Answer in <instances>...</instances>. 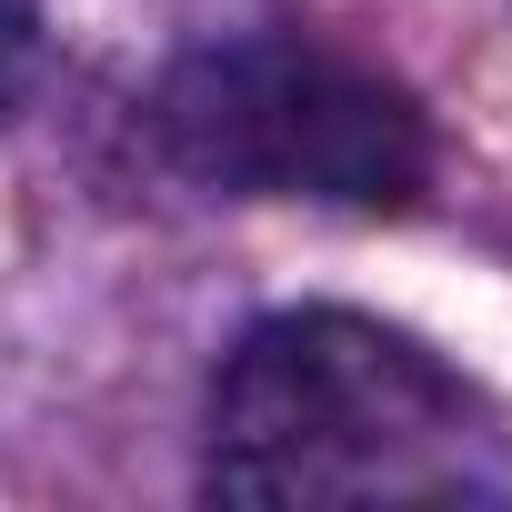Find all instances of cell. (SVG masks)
I'll return each instance as SVG.
<instances>
[{
  "label": "cell",
  "instance_id": "7a4b0ae2",
  "mask_svg": "<svg viewBox=\"0 0 512 512\" xmlns=\"http://www.w3.org/2000/svg\"><path fill=\"white\" fill-rule=\"evenodd\" d=\"M151 141L181 181L221 201H322V211H412L432 191L422 101L312 41V31H231L181 51L151 81Z\"/></svg>",
  "mask_w": 512,
  "mask_h": 512
},
{
  "label": "cell",
  "instance_id": "6da1fadb",
  "mask_svg": "<svg viewBox=\"0 0 512 512\" xmlns=\"http://www.w3.org/2000/svg\"><path fill=\"white\" fill-rule=\"evenodd\" d=\"M211 502H432L512 512V412L372 312H262L201 402Z\"/></svg>",
  "mask_w": 512,
  "mask_h": 512
},
{
  "label": "cell",
  "instance_id": "3957f363",
  "mask_svg": "<svg viewBox=\"0 0 512 512\" xmlns=\"http://www.w3.org/2000/svg\"><path fill=\"white\" fill-rule=\"evenodd\" d=\"M41 81V11L31 0H0V121H11Z\"/></svg>",
  "mask_w": 512,
  "mask_h": 512
}]
</instances>
